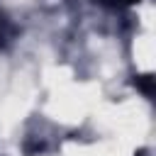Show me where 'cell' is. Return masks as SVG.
Wrapping results in <instances>:
<instances>
[{"label": "cell", "instance_id": "1", "mask_svg": "<svg viewBox=\"0 0 156 156\" xmlns=\"http://www.w3.org/2000/svg\"><path fill=\"white\" fill-rule=\"evenodd\" d=\"M129 2H134V0H129Z\"/></svg>", "mask_w": 156, "mask_h": 156}]
</instances>
